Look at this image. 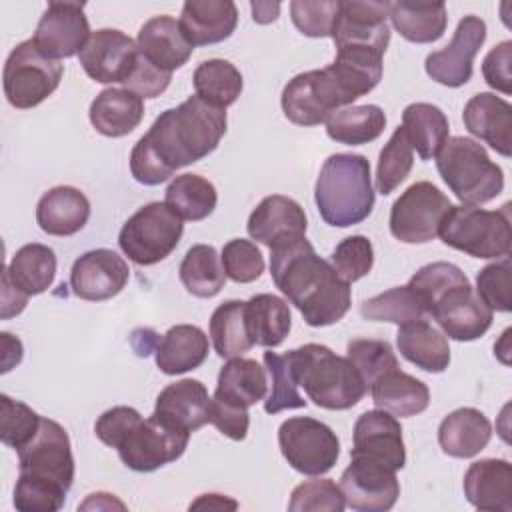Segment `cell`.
<instances>
[{
  "label": "cell",
  "mask_w": 512,
  "mask_h": 512,
  "mask_svg": "<svg viewBox=\"0 0 512 512\" xmlns=\"http://www.w3.org/2000/svg\"><path fill=\"white\" fill-rule=\"evenodd\" d=\"M252 18L258 24H268L274 22L280 14V4L278 2H252Z\"/></svg>",
  "instance_id": "obj_62"
},
{
  "label": "cell",
  "mask_w": 512,
  "mask_h": 512,
  "mask_svg": "<svg viewBox=\"0 0 512 512\" xmlns=\"http://www.w3.org/2000/svg\"><path fill=\"white\" fill-rule=\"evenodd\" d=\"M412 164H414L412 146L402 126H398L392 132L390 140L380 150L378 168H376V190L384 196L392 194L408 178Z\"/></svg>",
  "instance_id": "obj_45"
},
{
  "label": "cell",
  "mask_w": 512,
  "mask_h": 512,
  "mask_svg": "<svg viewBox=\"0 0 512 512\" xmlns=\"http://www.w3.org/2000/svg\"><path fill=\"white\" fill-rule=\"evenodd\" d=\"M182 234V218L166 202H148L124 222L118 246L134 264L152 266L176 250Z\"/></svg>",
  "instance_id": "obj_8"
},
{
  "label": "cell",
  "mask_w": 512,
  "mask_h": 512,
  "mask_svg": "<svg viewBox=\"0 0 512 512\" xmlns=\"http://www.w3.org/2000/svg\"><path fill=\"white\" fill-rule=\"evenodd\" d=\"M466 130L500 156L512 154V106L492 92L474 94L462 112Z\"/></svg>",
  "instance_id": "obj_22"
},
{
  "label": "cell",
  "mask_w": 512,
  "mask_h": 512,
  "mask_svg": "<svg viewBox=\"0 0 512 512\" xmlns=\"http://www.w3.org/2000/svg\"><path fill=\"white\" fill-rule=\"evenodd\" d=\"M210 424L230 440H244L250 426L248 408L230 406L226 402L214 400L210 402Z\"/></svg>",
  "instance_id": "obj_58"
},
{
  "label": "cell",
  "mask_w": 512,
  "mask_h": 512,
  "mask_svg": "<svg viewBox=\"0 0 512 512\" xmlns=\"http://www.w3.org/2000/svg\"><path fill=\"white\" fill-rule=\"evenodd\" d=\"M464 496L488 512H512V466L504 458H482L464 474Z\"/></svg>",
  "instance_id": "obj_24"
},
{
  "label": "cell",
  "mask_w": 512,
  "mask_h": 512,
  "mask_svg": "<svg viewBox=\"0 0 512 512\" xmlns=\"http://www.w3.org/2000/svg\"><path fill=\"white\" fill-rule=\"evenodd\" d=\"M26 304H28V296L22 294L20 290H16L10 284L8 276L2 272V312H0L2 320L18 316L26 308Z\"/></svg>",
  "instance_id": "obj_59"
},
{
  "label": "cell",
  "mask_w": 512,
  "mask_h": 512,
  "mask_svg": "<svg viewBox=\"0 0 512 512\" xmlns=\"http://www.w3.org/2000/svg\"><path fill=\"white\" fill-rule=\"evenodd\" d=\"M270 276L308 326L336 324L350 310V284L316 254L306 236L288 238L270 248Z\"/></svg>",
  "instance_id": "obj_2"
},
{
  "label": "cell",
  "mask_w": 512,
  "mask_h": 512,
  "mask_svg": "<svg viewBox=\"0 0 512 512\" xmlns=\"http://www.w3.org/2000/svg\"><path fill=\"white\" fill-rule=\"evenodd\" d=\"M464 282H470V280L456 264L430 262L412 274V278L408 280V286L418 294L428 314V308L434 304L436 298H440L448 288Z\"/></svg>",
  "instance_id": "obj_49"
},
{
  "label": "cell",
  "mask_w": 512,
  "mask_h": 512,
  "mask_svg": "<svg viewBox=\"0 0 512 512\" xmlns=\"http://www.w3.org/2000/svg\"><path fill=\"white\" fill-rule=\"evenodd\" d=\"M346 508L340 486L328 478H314L298 484L288 502L290 512H342Z\"/></svg>",
  "instance_id": "obj_50"
},
{
  "label": "cell",
  "mask_w": 512,
  "mask_h": 512,
  "mask_svg": "<svg viewBox=\"0 0 512 512\" xmlns=\"http://www.w3.org/2000/svg\"><path fill=\"white\" fill-rule=\"evenodd\" d=\"M178 274L184 288L198 298L216 296L226 282L220 256L210 244H194L188 248Z\"/></svg>",
  "instance_id": "obj_43"
},
{
  "label": "cell",
  "mask_w": 512,
  "mask_h": 512,
  "mask_svg": "<svg viewBox=\"0 0 512 512\" xmlns=\"http://www.w3.org/2000/svg\"><path fill=\"white\" fill-rule=\"evenodd\" d=\"M196 510V508H214V510H236L238 508V502L228 498V496H222V494H202L198 496L192 504H190V510Z\"/></svg>",
  "instance_id": "obj_61"
},
{
  "label": "cell",
  "mask_w": 512,
  "mask_h": 512,
  "mask_svg": "<svg viewBox=\"0 0 512 512\" xmlns=\"http://www.w3.org/2000/svg\"><path fill=\"white\" fill-rule=\"evenodd\" d=\"M130 280L126 260L108 248H96L72 264L70 288L74 296L88 302H102L114 298Z\"/></svg>",
  "instance_id": "obj_19"
},
{
  "label": "cell",
  "mask_w": 512,
  "mask_h": 512,
  "mask_svg": "<svg viewBox=\"0 0 512 512\" xmlns=\"http://www.w3.org/2000/svg\"><path fill=\"white\" fill-rule=\"evenodd\" d=\"M402 130L406 132L412 150H416L422 160H432L448 140L450 124L438 106L414 102L402 112Z\"/></svg>",
  "instance_id": "obj_37"
},
{
  "label": "cell",
  "mask_w": 512,
  "mask_h": 512,
  "mask_svg": "<svg viewBox=\"0 0 512 512\" xmlns=\"http://www.w3.org/2000/svg\"><path fill=\"white\" fill-rule=\"evenodd\" d=\"M476 294L494 312H510L512 308V270L504 256L500 262L484 266L476 276Z\"/></svg>",
  "instance_id": "obj_53"
},
{
  "label": "cell",
  "mask_w": 512,
  "mask_h": 512,
  "mask_svg": "<svg viewBox=\"0 0 512 512\" xmlns=\"http://www.w3.org/2000/svg\"><path fill=\"white\" fill-rule=\"evenodd\" d=\"M178 22L192 46L218 44L236 30L238 8L232 0H188Z\"/></svg>",
  "instance_id": "obj_26"
},
{
  "label": "cell",
  "mask_w": 512,
  "mask_h": 512,
  "mask_svg": "<svg viewBox=\"0 0 512 512\" xmlns=\"http://www.w3.org/2000/svg\"><path fill=\"white\" fill-rule=\"evenodd\" d=\"M314 200L320 218L334 228L364 222L376 200L366 156L348 152L328 156L316 180Z\"/></svg>",
  "instance_id": "obj_4"
},
{
  "label": "cell",
  "mask_w": 512,
  "mask_h": 512,
  "mask_svg": "<svg viewBox=\"0 0 512 512\" xmlns=\"http://www.w3.org/2000/svg\"><path fill=\"white\" fill-rule=\"evenodd\" d=\"M438 236L446 246L472 258H504L512 246L510 204H504L500 210L452 204Z\"/></svg>",
  "instance_id": "obj_7"
},
{
  "label": "cell",
  "mask_w": 512,
  "mask_h": 512,
  "mask_svg": "<svg viewBox=\"0 0 512 512\" xmlns=\"http://www.w3.org/2000/svg\"><path fill=\"white\" fill-rule=\"evenodd\" d=\"M170 80H172V72H166L154 66L150 60L138 54L136 66L128 76V80L124 82V86L134 94H138L140 98H156L170 86Z\"/></svg>",
  "instance_id": "obj_55"
},
{
  "label": "cell",
  "mask_w": 512,
  "mask_h": 512,
  "mask_svg": "<svg viewBox=\"0 0 512 512\" xmlns=\"http://www.w3.org/2000/svg\"><path fill=\"white\" fill-rule=\"evenodd\" d=\"M352 102L328 66L294 76L284 86L280 98L284 116L296 126H318Z\"/></svg>",
  "instance_id": "obj_10"
},
{
  "label": "cell",
  "mask_w": 512,
  "mask_h": 512,
  "mask_svg": "<svg viewBox=\"0 0 512 512\" xmlns=\"http://www.w3.org/2000/svg\"><path fill=\"white\" fill-rule=\"evenodd\" d=\"M246 228L252 240L272 248L282 240L306 236L308 218L294 198L272 194L252 210Z\"/></svg>",
  "instance_id": "obj_23"
},
{
  "label": "cell",
  "mask_w": 512,
  "mask_h": 512,
  "mask_svg": "<svg viewBox=\"0 0 512 512\" xmlns=\"http://www.w3.org/2000/svg\"><path fill=\"white\" fill-rule=\"evenodd\" d=\"M370 394L372 402L380 410L400 418L422 414L430 404L428 386L422 380L402 372L400 368H394L376 378L370 384Z\"/></svg>",
  "instance_id": "obj_32"
},
{
  "label": "cell",
  "mask_w": 512,
  "mask_h": 512,
  "mask_svg": "<svg viewBox=\"0 0 512 512\" xmlns=\"http://www.w3.org/2000/svg\"><path fill=\"white\" fill-rule=\"evenodd\" d=\"M210 338L220 358L242 356L254 346L244 300H226L210 316Z\"/></svg>",
  "instance_id": "obj_38"
},
{
  "label": "cell",
  "mask_w": 512,
  "mask_h": 512,
  "mask_svg": "<svg viewBox=\"0 0 512 512\" xmlns=\"http://www.w3.org/2000/svg\"><path fill=\"white\" fill-rule=\"evenodd\" d=\"M18 452L14 508L20 512H58L74 482L70 436L56 420L42 418L34 438Z\"/></svg>",
  "instance_id": "obj_3"
},
{
  "label": "cell",
  "mask_w": 512,
  "mask_h": 512,
  "mask_svg": "<svg viewBox=\"0 0 512 512\" xmlns=\"http://www.w3.org/2000/svg\"><path fill=\"white\" fill-rule=\"evenodd\" d=\"M338 10V0H294L290 4V18L304 36L326 38L332 36Z\"/></svg>",
  "instance_id": "obj_54"
},
{
  "label": "cell",
  "mask_w": 512,
  "mask_h": 512,
  "mask_svg": "<svg viewBox=\"0 0 512 512\" xmlns=\"http://www.w3.org/2000/svg\"><path fill=\"white\" fill-rule=\"evenodd\" d=\"M346 358L356 366L368 388L382 374L400 368L398 358L386 340L354 338L346 346Z\"/></svg>",
  "instance_id": "obj_47"
},
{
  "label": "cell",
  "mask_w": 512,
  "mask_h": 512,
  "mask_svg": "<svg viewBox=\"0 0 512 512\" xmlns=\"http://www.w3.org/2000/svg\"><path fill=\"white\" fill-rule=\"evenodd\" d=\"M208 336L194 324L172 326L158 342L154 356L160 372L168 376L190 372L208 358Z\"/></svg>",
  "instance_id": "obj_31"
},
{
  "label": "cell",
  "mask_w": 512,
  "mask_h": 512,
  "mask_svg": "<svg viewBox=\"0 0 512 512\" xmlns=\"http://www.w3.org/2000/svg\"><path fill=\"white\" fill-rule=\"evenodd\" d=\"M428 314L438 322L444 336L458 342H472L484 336L494 318V312L480 300L470 282L448 288L434 300Z\"/></svg>",
  "instance_id": "obj_16"
},
{
  "label": "cell",
  "mask_w": 512,
  "mask_h": 512,
  "mask_svg": "<svg viewBox=\"0 0 512 512\" xmlns=\"http://www.w3.org/2000/svg\"><path fill=\"white\" fill-rule=\"evenodd\" d=\"M90 124L108 138L130 134L144 118V102L128 88H106L90 104Z\"/></svg>",
  "instance_id": "obj_30"
},
{
  "label": "cell",
  "mask_w": 512,
  "mask_h": 512,
  "mask_svg": "<svg viewBox=\"0 0 512 512\" xmlns=\"http://www.w3.org/2000/svg\"><path fill=\"white\" fill-rule=\"evenodd\" d=\"M90 34L82 2H48L32 40L44 56L60 60L80 54Z\"/></svg>",
  "instance_id": "obj_17"
},
{
  "label": "cell",
  "mask_w": 512,
  "mask_h": 512,
  "mask_svg": "<svg viewBox=\"0 0 512 512\" xmlns=\"http://www.w3.org/2000/svg\"><path fill=\"white\" fill-rule=\"evenodd\" d=\"M278 446L284 460L300 474L322 476L334 468L340 456L336 432L310 416H294L280 424Z\"/></svg>",
  "instance_id": "obj_12"
},
{
  "label": "cell",
  "mask_w": 512,
  "mask_h": 512,
  "mask_svg": "<svg viewBox=\"0 0 512 512\" xmlns=\"http://www.w3.org/2000/svg\"><path fill=\"white\" fill-rule=\"evenodd\" d=\"M444 184L466 206H480L504 190V172L490 160L486 148L472 138L452 136L436 154Z\"/></svg>",
  "instance_id": "obj_6"
},
{
  "label": "cell",
  "mask_w": 512,
  "mask_h": 512,
  "mask_svg": "<svg viewBox=\"0 0 512 512\" xmlns=\"http://www.w3.org/2000/svg\"><path fill=\"white\" fill-rule=\"evenodd\" d=\"M246 312L250 336L258 346H280L292 328L290 308L280 296L256 294L246 302Z\"/></svg>",
  "instance_id": "obj_40"
},
{
  "label": "cell",
  "mask_w": 512,
  "mask_h": 512,
  "mask_svg": "<svg viewBox=\"0 0 512 512\" xmlns=\"http://www.w3.org/2000/svg\"><path fill=\"white\" fill-rule=\"evenodd\" d=\"M8 346H10V344L2 338V348H4V354H2V372H4V374H6L8 370H12L16 364H20V360H22V342L16 338L12 350H10Z\"/></svg>",
  "instance_id": "obj_63"
},
{
  "label": "cell",
  "mask_w": 512,
  "mask_h": 512,
  "mask_svg": "<svg viewBox=\"0 0 512 512\" xmlns=\"http://www.w3.org/2000/svg\"><path fill=\"white\" fill-rule=\"evenodd\" d=\"M210 402L212 398L200 380L182 378L160 390L152 414L192 434L210 422Z\"/></svg>",
  "instance_id": "obj_25"
},
{
  "label": "cell",
  "mask_w": 512,
  "mask_h": 512,
  "mask_svg": "<svg viewBox=\"0 0 512 512\" xmlns=\"http://www.w3.org/2000/svg\"><path fill=\"white\" fill-rule=\"evenodd\" d=\"M64 66L44 56L36 42L24 40L8 54L4 64V96L10 106L28 110L42 104L60 84Z\"/></svg>",
  "instance_id": "obj_9"
},
{
  "label": "cell",
  "mask_w": 512,
  "mask_h": 512,
  "mask_svg": "<svg viewBox=\"0 0 512 512\" xmlns=\"http://www.w3.org/2000/svg\"><path fill=\"white\" fill-rule=\"evenodd\" d=\"M338 486L346 506L356 512H386L400 496L396 470L362 456H350Z\"/></svg>",
  "instance_id": "obj_14"
},
{
  "label": "cell",
  "mask_w": 512,
  "mask_h": 512,
  "mask_svg": "<svg viewBox=\"0 0 512 512\" xmlns=\"http://www.w3.org/2000/svg\"><path fill=\"white\" fill-rule=\"evenodd\" d=\"M56 264V254L50 246L32 242L16 250L10 264L4 268V274L16 290L30 298L52 286Z\"/></svg>",
  "instance_id": "obj_36"
},
{
  "label": "cell",
  "mask_w": 512,
  "mask_h": 512,
  "mask_svg": "<svg viewBox=\"0 0 512 512\" xmlns=\"http://www.w3.org/2000/svg\"><path fill=\"white\" fill-rule=\"evenodd\" d=\"M136 46L146 60L166 72L182 68L194 52V46L186 40L180 22L166 14L154 16L142 24Z\"/></svg>",
  "instance_id": "obj_27"
},
{
  "label": "cell",
  "mask_w": 512,
  "mask_h": 512,
  "mask_svg": "<svg viewBox=\"0 0 512 512\" xmlns=\"http://www.w3.org/2000/svg\"><path fill=\"white\" fill-rule=\"evenodd\" d=\"M388 18L394 30L414 44L436 42L448 24L444 2H390Z\"/></svg>",
  "instance_id": "obj_35"
},
{
  "label": "cell",
  "mask_w": 512,
  "mask_h": 512,
  "mask_svg": "<svg viewBox=\"0 0 512 512\" xmlns=\"http://www.w3.org/2000/svg\"><path fill=\"white\" fill-rule=\"evenodd\" d=\"M266 390H268L266 368H262L252 358L234 356L220 368L214 400H220L238 408H250L256 402L264 400Z\"/></svg>",
  "instance_id": "obj_34"
},
{
  "label": "cell",
  "mask_w": 512,
  "mask_h": 512,
  "mask_svg": "<svg viewBox=\"0 0 512 512\" xmlns=\"http://www.w3.org/2000/svg\"><path fill=\"white\" fill-rule=\"evenodd\" d=\"M492 438V424L476 408H458L438 426V444L452 458H472L480 454Z\"/></svg>",
  "instance_id": "obj_29"
},
{
  "label": "cell",
  "mask_w": 512,
  "mask_h": 512,
  "mask_svg": "<svg viewBox=\"0 0 512 512\" xmlns=\"http://www.w3.org/2000/svg\"><path fill=\"white\" fill-rule=\"evenodd\" d=\"M226 126V110L196 94L164 110L130 152L132 178L144 186L166 182L176 170L212 154Z\"/></svg>",
  "instance_id": "obj_1"
},
{
  "label": "cell",
  "mask_w": 512,
  "mask_h": 512,
  "mask_svg": "<svg viewBox=\"0 0 512 512\" xmlns=\"http://www.w3.org/2000/svg\"><path fill=\"white\" fill-rule=\"evenodd\" d=\"M388 14L390 2H340V10L332 28V40L336 48L366 46L384 54L390 44V26L386 22Z\"/></svg>",
  "instance_id": "obj_20"
},
{
  "label": "cell",
  "mask_w": 512,
  "mask_h": 512,
  "mask_svg": "<svg viewBox=\"0 0 512 512\" xmlns=\"http://www.w3.org/2000/svg\"><path fill=\"white\" fill-rule=\"evenodd\" d=\"M452 202L432 182L408 186L390 208V232L404 244H426L438 236Z\"/></svg>",
  "instance_id": "obj_13"
},
{
  "label": "cell",
  "mask_w": 512,
  "mask_h": 512,
  "mask_svg": "<svg viewBox=\"0 0 512 512\" xmlns=\"http://www.w3.org/2000/svg\"><path fill=\"white\" fill-rule=\"evenodd\" d=\"M386 128V114L376 104L346 106L326 120V134L338 144L362 146L374 142Z\"/></svg>",
  "instance_id": "obj_39"
},
{
  "label": "cell",
  "mask_w": 512,
  "mask_h": 512,
  "mask_svg": "<svg viewBox=\"0 0 512 512\" xmlns=\"http://www.w3.org/2000/svg\"><path fill=\"white\" fill-rule=\"evenodd\" d=\"M190 440V432L152 414L138 418L116 446L122 464L134 472H154L178 460Z\"/></svg>",
  "instance_id": "obj_11"
},
{
  "label": "cell",
  "mask_w": 512,
  "mask_h": 512,
  "mask_svg": "<svg viewBox=\"0 0 512 512\" xmlns=\"http://www.w3.org/2000/svg\"><path fill=\"white\" fill-rule=\"evenodd\" d=\"M220 262L226 278L238 284H250L264 272V256L260 248L244 238L228 240L222 248Z\"/></svg>",
  "instance_id": "obj_51"
},
{
  "label": "cell",
  "mask_w": 512,
  "mask_h": 512,
  "mask_svg": "<svg viewBox=\"0 0 512 512\" xmlns=\"http://www.w3.org/2000/svg\"><path fill=\"white\" fill-rule=\"evenodd\" d=\"M192 82L198 98L222 110L232 106L244 88L240 70L222 58L200 62L194 70Z\"/></svg>",
  "instance_id": "obj_41"
},
{
  "label": "cell",
  "mask_w": 512,
  "mask_h": 512,
  "mask_svg": "<svg viewBox=\"0 0 512 512\" xmlns=\"http://www.w3.org/2000/svg\"><path fill=\"white\" fill-rule=\"evenodd\" d=\"M512 42L504 40L496 44L482 60V76L486 84L502 94H512Z\"/></svg>",
  "instance_id": "obj_56"
},
{
  "label": "cell",
  "mask_w": 512,
  "mask_h": 512,
  "mask_svg": "<svg viewBox=\"0 0 512 512\" xmlns=\"http://www.w3.org/2000/svg\"><path fill=\"white\" fill-rule=\"evenodd\" d=\"M400 354L424 372H444L450 364L448 338L424 318L402 324L396 332Z\"/></svg>",
  "instance_id": "obj_33"
},
{
  "label": "cell",
  "mask_w": 512,
  "mask_h": 512,
  "mask_svg": "<svg viewBox=\"0 0 512 512\" xmlns=\"http://www.w3.org/2000/svg\"><path fill=\"white\" fill-rule=\"evenodd\" d=\"M306 396L326 410H348L368 392L356 366L324 344H304L284 354Z\"/></svg>",
  "instance_id": "obj_5"
},
{
  "label": "cell",
  "mask_w": 512,
  "mask_h": 512,
  "mask_svg": "<svg viewBox=\"0 0 512 512\" xmlns=\"http://www.w3.org/2000/svg\"><path fill=\"white\" fill-rule=\"evenodd\" d=\"M140 416L142 414L132 406H114V408H110V410H106L98 416V420L94 424V434L102 444L116 450L122 436L128 432V428Z\"/></svg>",
  "instance_id": "obj_57"
},
{
  "label": "cell",
  "mask_w": 512,
  "mask_h": 512,
  "mask_svg": "<svg viewBox=\"0 0 512 512\" xmlns=\"http://www.w3.org/2000/svg\"><path fill=\"white\" fill-rule=\"evenodd\" d=\"M90 218V202L74 186H54L36 204V222L50 236H72Z\"/></svg>",
  "instance_id": "obj_28"
},
{
  "label": "cell",
  "mask_w": 512,
  "mask_h": 512,
  "mask_svg": "<svg viewBox=\"0 0 512 512\" xmlns=\"http://www.w3.org/2000/svg\"><path fill=\"white\" fill-rule=\"evenodd\" d=\"M264 368L272 380V390L264 400V410L268 414H278L282 410H294V408L306 406V400L300 396L296 388L298 384L294 380V374L286 356L276 354L272 350L264 352Z\"/></svg>",
  "instance_id": "obj_46"
},
{
  "label": "cell",
  "mask_w": 512,
  "mask_h": 512,
  "mask_svg": "<svg viewBox=\"0 0 512 512\" xmlns=\"http://www.w3.org/2000/svg\"><path fill=\"white\" fill-rule=\"evenodd\" d=\"M112 508H118V510H124L126 506L114 498V494H108V492H94L90 494L80 506L78 510H112Z\"/></svg>",
  "instance_id": "obj_60"
},
{
  "label": "cell",
  "mask_w": 512,
  "mask_h": 512,
  "mask_svg": "<svg viewBox=\"0 0 512 512\" xmlns=\"http://www.w3.org/2000/svg\"><path fill=\"white\" fill-rule=\"evenodd\" d=\"M332 266L348 284L364 278L374 266L372 242L362 234L340 240L332 252Z\"/></svg>",
  "instance_id": "obj_52"
},
{
  "label": "cell",
  "mask_w": 512,
  "mask_h": 512,
  "mask_svg": "<svg viewBox=\"0 0 512 512\" xmlns=\"http://www.w3.org/2000/svg\"><path fill=\"white\" fill-rule=\"evenodd\" d=\"M138 54V46L128 34L114 28H100L90 34L78 60L94 82L124 84L136 66Z\"/></svg>",
  "instance_id": "obj_18"
},
{
  "label": "cell",
  "mask_w": 512,
  "mask_h": 512,
  "mask_svg": "<svg viewBox=\"0 0 512 512\" xmlns=\"http://www.w3.org/2000/svg\"><path fill=\"white\" fill-rule=\"evenodd\" d=\"M360 316L372 322H392L402 326L422 320L426 316V308L418 294L406 284L364 300L360 304Z\"/></svg>",
  "instance_id": "obj_44"
},
{
  "label": "cell",
  "mask_w": 512,
  "mask_h": 512,
  "mask_svg": "<svg viewBox=\"0 0 512 512\" xmlns=\"http://www.w3.org/2000/svg\"><path fill=\"white\" fill-rule=\"evenodd\" d=\"M42 416L8 394L0 396V440L14 450L28 444L38 432Z\"/></svg>",
  "instance_id": "obj_48"
},
{
  "label": "cell",
  "mask_w": 512,
  "mask_h": 512,
  "mask_svg": "<svg viewBox=\"0 0 512 512\" xmlns=\"http://www.w3.org/2000/svg\"><path fill=\"white\" fill-rule=\"evenodd\" d=\"M164 202L182 220L200 222L214 212L218 192L214 184L200 174H180L168 184Z\"/></svg>",
  "instance_id": "obj_42"
},
{
  "label": "cell",
  "mask_w": 512,
  "mask_h": 512,
  "mask_svg": "<svg viewBox=\"0 0 512 512\" xmlns=\"http://www.w3.org/2000/svg\"><path fill=\"white\" fill-rule=\"evenodd\" d=\"M486 40V22L480 16H464L448 46L426 56V74L448 88H460L472 78V62Z\"/></svg>",
  "instance_id": "obj_15"
},
{
  "label": "cell",
  "mask_w": 512,
  "mask_h": 512,
  "mask_svg": "<svg viewBox=\"0 0 512 512\" xmlns=\"http://www.w3.org/2000/svg\"><path fill=\"white\" fill-rule=\"evenodd\" d=\"M350 456H362L392 470H402L406 464V448L396 416L380 408L360 414L354 424Z\"/></svg>",
  "instance_id": "obj_21"
}]
</instances>
